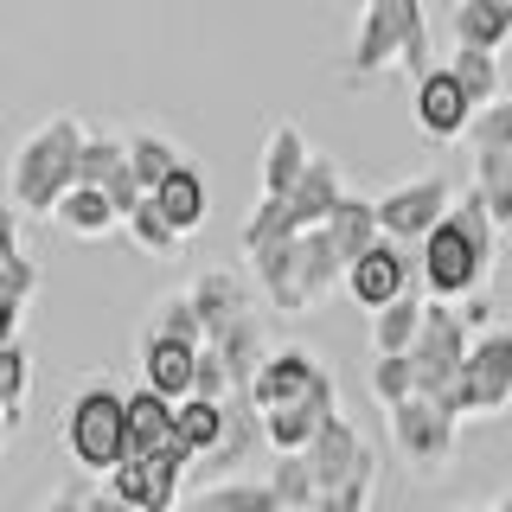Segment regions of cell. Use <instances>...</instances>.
<instances>
[{
  "instance_id": "6da1fadb",
  "label": "cell",
  "mask_w": 512,
  "mask_h": 512,
  "mask_svg": "<svg viewBox=\"0 0 512 512\" xmlns=\"http://www.w3.org/2000/svg\"><path fill=\"white\" fill-rule=\"evenodd\" d=\"M493 250H500V224H493L487 199L468 186L455 212H448L436 231L416 244V269H423L429 301L461 308L468 295H480V288H487V276H493Z\"/></svg>"
},
{
  "instance_id": "7a4b0ae2",
  "label": "cell",
  "mask_w": 512,
  "mask_h": 512,
  "mask_svg": "<svg viewBox=\"0 0 512 512\" xmlns=\"http://www.w3.org/2000/svg\"><path fill=\"white\" fill-rule=\"evenodd\" d=\"M84 148H90V128L71 109H58L52 122L32 128L20 141V154H13V167H7L13 218H52L64 205V192L84 186Z\"/></svg>"
},
{
  "instance_id": "3957f363",
  "label": "cell",
  "mask_w": 512,
  "mask_h": 512,
  "mask_svg": "<svg viewBox=\"0 0 512 512\" xmlns=\"http://www.w3.org/2000/svg\"><path fill=\"white\" fill-rule=\"evenodd\" d=\"M391 64L410 77V84H423V77L436 71L423 0H365L340 84H346V90H352V84H372V77H378V71H391Z\"/></svg>"
},
{
  "instance_id": "277c9868",
  "label": "cell",
  "mask_w": 512,
  "mask_h": 512,
  "mask_svg": "<svg viewBox=\"0 0 512 512\" xmlns=\"http://www.w3.org/2000/svg\"><path fill=\"white\" fill-rule=\"evenodd\" d=\"M64 442H71V461L96 480H109L128 461V397L116 384H84L64 410Z\"/></svg>"
},
{
  "instance_id": "5b68a950",
  "label": "cell",
  "mask_w": 512,
  "mask_h": 512,
  "mask_svg": "<svg viewBox=\"0 0 512 512\" xmlns=\"http://www.w3.org/2000/svg\"><path fill=\"white\" fill-rule=\"evenodd\" d=\"M468 352H474V333H468V320H461V308L429 301V320H423V333H416V346H410L416 397L448 404V397H455V384H461V372H468Z\"/></svg>"
},
{
  "instance_id": "8992f818",
  "label": "cell",
  "mask_w": 512,
  "mask_h": 512,
  "mask_svg": "<svg viewBox=\"0 0 512 512\" xmlns=\"http://www.w3.org/2000/svg\"><path fill=\"white\" fill-rule=\"evenodd\" d=\"M455 423H480V416H500L512 410V327L500 320V327L474 333V352H468V372H461L455 397L442 404Z\"/></svg>"
},
{
  "instance_id": "52a82bcc",
  "label": "cell",
  "mask_w": 512,
  "mask_h": 512,
  "mask_svg": "<svg viewBox=\"0 0 512 512\" xmlns=\"http://www.w3.org/2000/svg\"><path fill=\"white\" fill-rule=\"evenodd\" d=\"M391 416V448L410 461L416 480H436L448 461H455V416H448L442 404H429V397H410V404L384 410Z\"/></svg>"
},
{
  "instance_id": "ba28073f",
  "label": "cell",
  "mask_w": 512,
  "mask_h": 512,
  "mask_svg": "<svg viewBox=\"0 0 512 512\" xmlns=\"http://www.w3.org/2000/svg\"><path fill=\"white\" fill-rule=\"evenodd\" d=\"M455 180H442V173H423V180H404L397 192H384L378 199V218H384V237H391V244H423L429 231H436V224L455 212Z\"/></svg>"
},
{
  "instance_id": "9c48e42d",
  "label": "cell",
  "mask_w": 512,
  "mask_h": 512,
  "mask_svg": "<svg viewBox=\"0 0 512 512\" xmlns=\"http://www.w3.org/2000/svg\"><path fill=\"white\" fill-rule=\"evenodd\" d=\"M256 448H269L263 404H256L250 391H231V397H224V442L205 461H192V480H199V487H212V480H237L256 461Z\"/></svg>"
},
{
  "instance_id": "30bf717a",
  "label": "cell",
  "mask_w": 512,
  "mask_h": 512,
  "mask_svg": "<svg viewBox=\"0 0 512 512\" xmlns=\"http://www.w3.org/2000/svg\"><path fill=\"white\" fill-rule=\"evenodd\" d=\"M340 416V384H333V372L314 384V391H301V397H288V404L276 410H263V423H269V455H308L314 436Z\"/></svg>"
},
{
  "instance_id": "8fae6325",
  "label": "cell",
  "mask_w": 512,
  "mask_h": 512,
  "mask_svg": "<svg viewBox=\"0 0 512 512\" xmlns=\"http://www.w3.org/2000/svg\"><path fill=\"white\" fill-rule=\"evenodd\" d=\"M410 116H416V128H423V141H468L480 109H474V96L455 84V71L436 64V71L410 90Z\"/></svg>"
},
{
  "instance_id": "7c38bea8",
  "label": "cell",
  "mask_w": 512,
  "mask_h": 512,
  "mask_svg": "<svg viewBox=\"0 0 512 512\" xmlns=\"http://www.w3.org/2000/svg\"><path fill=\"white\" fill-rule=\"evenodd\" d=\"M199 359H205V346H192V340H167V333H148V327H141V340H135L141 384L160 391V397H173V404L199 397Z\"/></svg>"
},
{
  "instance_id": "4fadbf2b",
  "label": "cell",
  "mask_w": 512,
  "mask_h": 512,
  "mask_svg": "<svg viewBox=\"0 0 512 512\" xmlns=\"http://www.w3.org/2000/svg\"><path fill=\"white\" fill-rule=\"evenodd\" d=\"M256 295H263V288H256L250 269H231V263L205 269V276L192 282V301H199V320H205V346L224 340L237 320H250L256 314Z\"/></svg>"
},
{
  "instance_id": "5bb4252c",
  "label": "cell",
  "mask_w": 512,
  "mask_h": 512,
  "mask_svg": "<svg viewBox=\"0 0 512 512\" xmlns=\"http://www.w3.org/2000/svg\"><path fill=\"white\" fill-rule=\"evenodd\" d=\"M346 295L359 301L365 314H384L391 301H404L410 295V250L391 244V237H384L378 250H365L359 263L346 269Z\"/></svg>"
},
{
  "instance_id": "9a60e30c",
  "label": "cell",
  "mask_w": 512,
  "mask_h": 512,
  "mask_svg": "<svg viewBox=\"0 0 512 512\" xmlns=\"http://www.w3.org/2000/svg\"><path fill=\"white\" fill-rule=\"evenodd\" d=\"M308 461H314V480H320V493L346 487V480H365V474H378V455H372V442H365V436H359V423H346V416H333V423L314 436Z\"/></svg>"
},
{
  "instance_id": "2e32d148",
  "label": "cell",
  "mask_w": 512,
  "mask_h": 512,
  "mask_svg": "<svg viewBox=\"0 0 512 512\" xmlns=\"http://www.w3.org/2000/svg\"><path fill=\"white\" fill-rule=\"evenodd\" d=\"M186 468H173V461H148V455H128L116 474H109V493H116L122 506L135 512H180V487H186Z\"/></svg>"
},
{
  "instance_id": "e0dca14e",
  "label": "cell",
  "mask_w": 512,
  "mask_h": 512,
  "mask_svg": "<svg viewBox=\"0 0 512 512\" xmlns=\"http://www.w3.org/2000/svg\"><path fill=\"white\" fill-rule=\"evenodd\" d=\"M84 186L96 192H109L116 199V212L122 224L141 212V199H148V186H141V173H135V160H128V135H90V148H84Z\"/></svg>"
},
{
  "instance_id": "ac0fdd59",
  "label": "cell",
  "mask_w": 512,
  "mask_h": 512,
  "mask_svg": "<svg viewBox=\"0 0 512 512\" xmlns=\"http://www.w3.org/2000/svg\"><path fill=\"white\" fill-rule=\"evenodd\" d=\"M327 378V365L314 359L308 346H276L263 359V372H256V384H250V397L263 410H276V404H288V397H301V391H314V384Z\"/></svg>"
},
{
  "instance_id": "d6986e66",
  "label": "cell",
  "mask_w": 512,
  "mask_h": 512,
  "mask_svg": "<svg viewBox=\"0 0 512 512\" xmlns=\"http://www.w3.org/2000/svg\"><path fill=\"white\" fill-rule=\"evenodd\" d=\"M148 199L160 205V218H167L180 237L205 231V218H212V186H205V167H199V160H186L180 173H167V180H160Z\"/></svg>"
},
{
  "instance_id": "ffe728a7",
  "label": "cell",
  "mask_w": 512,
  "mask_h": 512,
  "mask_svg": "<svg viewBox=\"0 0 512 512\" xmlns=\"http://www.w3.org/2000/svg\"><path fill=\"white\" fill-rule=\"evenodd\" d=\"M308 167H314L308 135H301V128H288V122H276V128H269V141H263V160H256V186H263L269 199H288Z\"/></svg>"
},
{
  "instance_id": "44dd1931",
  "label": "cell",
  "mask_w": 512,
  "mask_h": 512,
  "mask_svg": "<svg viewBox=\"0 0 512 512\" xmlns=\"http://www.w3.org/2000/svg\"><path fill=\"white\" fill-rule=\"evenodd\" d=\"M295 263H301V288H308V314L327 295H346V256H340L327 224H314V231L295 237Z\"/></svg>"
},
{
  "instance_id": "7402d4cb",
  "label": "cell",
  "mask_w": 512,
  "mask_h": 512,
  "mask_svg": "<svg viewBox=\"0 0 512 512\" xmlns=\"http://www.w3.org/2000/svg\"><path fill=\"white\" fill-rule=\"evenodd\" d=\"M39 288V263L26 256L20 244V218L7 224V263H0V346L20 340V320H26V301Z\"/></svg>"
},
{
  "instance_id": "603a6c76",
  "label": "cell",
  "mask_w": 512,
  "mask_h": 512,
  "mask_svg": "<svg viewBox=\"0 0 512 512\" xmlns=\"http://www.w3.org/2000/svg\"><path fill=\"white\" fill-rule=\"evenodd\" d=\"M340 199H346L340 160L314 154V167L301 173V186H295V192H288V212H295V224H301V231H314V224H327L333 212H340Z\"/></svg>"
},
{
  "instance_id": "cb8c5ba5",
  "label": "cell",
  "mask_w": 512,
  "mask_h": 512,
  "mask_svg": "<svg viewBox=\"0 0 512 512\" xmlns=\"http://www.w3.org/2000/svg\"><path fill=\"white\" fill-rule=\"evenodd\" d=\"M52 224H58L64 237H77V244H103L109 231H122V212H116V199H109V192L77 186V192H64V205L52 212Z\"/></svg>"
},
{
  "instance_id": "d4e9b609",
  "label": "cell",
  "mask_w": 512,
  "mask_h": 512,
  "mask_svg": "<svg viewBox=\"0 0 512 512\" xmlns=\"http://www.w3.org/2000/svg\"><path fill=\"white\" fill-rule=\"evenodd\" d=\"M250 276H256V288H263V301L276 314H308V288H301L295 244H276V250L250 256Z\"/></svg>"
},
{
  "instance_id": "484cf974",
  "label": "cell",
  "mask_w": 512,
  "mask_h": 512,
  "mask_svg": "<svg viewBox=\"0 0 512 512\" xmlns=\"http://www.w3.org/2000/svg\"><path fill=\"white\" fill-rule=\"evenodd\" d=\"M455 45L500 58L512 45V0H455Z\"/></svg>"
},
{
  "instance_id": "4316f807",
  "label": "cell",
  "mask_w": 512,
  "mask_h": 512,
  "mask_svg": "<svg viewBox=\"0 0 512 512\" xmlns=\"http://www.w3.org/2000/svg\"><path fill=\"white\" fill-rule=\"evenodd\" d=\"M327 231H333V244H340L346 269H352V263H359L365 250H378V244H384V218H378V199H359V192H346V199H340V212L327 218Z\"/></svg>"
},
{
  "instance_id": "83f0119b",
  "label": "cell",
  "mask_w": 512,
  "mask_h": 512,
  "mask_svg": "<svg viewBox=\"0 0 512 512\" xmlns=\"http://www.w3.org/2000/svg\"><path fill=\"white\" fill-rule=\"evenodd\" d=\"M212 346H218V359L231 365V384H237V391H250V384H256V372H263V359L276 352L256 314H250V320H237V327L224 333V340H212Z\"/></svg>"
},
{
  "instance_id": "f1b7e54d",
  "label": "cell",
  "mask_w": 512,
  "mask_h": 512,
  "mask_svg": "<svg viewBox=\"0 0 512 512\" xmlns=\"http://www.w3.org/2000/svg\"><path fill=\"white\" fill-rule=\"evenodd\" d=\"M295 237H301V224H295V212H288V199H269V192H256L244 231H237L244 256H263V250H276V244H295Z\"/></svg>"
},
{
  "instance_id": "f546056e",
  "label": "cell",
  "mask_w": 512,
  "mask_h": 512,
  "mask_svg": "<svg viewBox=\"0 0 512 512\" xmlns=\"http://www.w3.org/2000/svg\"><path fill=\"white\" fill-rule=\"evenodd\" d=\"M423 320H429V301L410 295L404 301H391L384 314H372V346H378V359H391V352H410L416 346V333H423Z\"/></svg>"
},
{
  "instance_id": "4dcf8cb0",
  "label": "cell",
  "mask_w": 512,
  "mask_h": 512,
  "mask_svg": "<svg viewBox=\"0 0 512 512\" xmlns=\"http://www.w3.org/2000/svg\"><path fill=\"white\" fill-rule=\"evenodd\" d=\"M448 71H455V84L474 96V109H493L506 96V77H500V58L493 52H474V45H455V52L442 58Z\"/></svg>"
},
{
  "instance_id": "1f68e13d",
  "label": "cell",
  "mask_w": 512,
  "mask_h": 512,
  "mask_svg": "<svg viewBox=\"0 0 512 512\" xmlns=\"http://www.w3.org/2000/svg\"><path fill=\"white\" fill-rule=\"evenodd\" d=\"M199 500L212 512H282L276 487H269V474H237V480H212V487H199Z\"/></svg>"
},
{
  "instance_id": "d6a6232c",
  "label": "cell",
  "mask_w": 512,
  "mask_h": 512,
  "mask_svg": "<svg viewBox=\"0 0 512 512\" xmlns=\"http://www.w3.org/2000/svg\"><path fill=\"white\" fill-rule=\"evenodd\" d=\"M128 160H135V173H141V186H160V180H167V173H180L186 167V148H180V141H167V135H154V128H135V135H128Z\"/></svg>"
},
{
  "instance_id": "836d02e7",
  "label": "cell",
  "mask_w": 512,
  "mask_h": 512,
  "mask_svg": "<svg viewBox=\"0 0 512 512\" xmlns=\"http://www.w3.org/2000/svg\"><path fill=\"white\" fill-rule=\"evenodd\" d=\"M468 186L487 199L500 237H512V154H474V180Z\"/></svg>"
},
{
  "instance_id": "e575fe53",
  "label": "cell",
  "mask_w": 512,
  "mask_h": 512,
  "mask_svg": "<svg viewBox=\"0 0 512 512\" xmlns=\"http://www.w3.org/2000/svg\"><path fill=\"white\" fill-rule=\"evenodd\" d=\"M141 327H148V333H167V340L205 346V320H199V301H192V288H173V295H160Z\"/></svg>"
},
{
  "instance_id": "d590c367",
  "label": "cell",
  "mask_w": 512,
  "mask_h": 512,
  "mask_svg": "<svg viewBox=\"0 0 512 512\" xmlns=\"http://www.w3.org/2000/svg\"><path fill=\"white\" fill-rule=\"evenodd\" d=\"M269 487H276L282 512H314V500H320V480H314L308 455H276L269 461Z\"/></svg>"
},
{
  "instance_id": "8d00e7d4",
  "label": "cell",
  "mask_w": 512,
  "mask_h": 512,
  "mask_svg": "<svg viewBox=\"0 0 512 512\" xmlns=\"http://www.w3.org/2000/svg\"><path fill=\"white\" fill-rule=\"evenodd\" d=\"M26 384H32V359H26V346L20 340H7L0 346V416H7V436L26 423Z\"/></svg>"
},
{
  "instance_id": "74e56055",
  "label": "cell",
  "mask_w": 512,
  "mask_h": 512,
  "mask_svg": "<svg viewBox=\"0 0 512 512\" xmlns=\"http://www.w3.org/2000/svg\"><path fill=\"white\" fill-rule=\"evenodd\" d=\"M180 442L192 448V461L212 455V448L224 442V404H212V397H186L180 404Z\"/></svg>"
},
{
  "instance_id": "f35d334b",
  "label": "cell",
  "mask_w": 512,
  "mask_h": 512,
  "mask_svg": "<svg viewBox=\"0 0 512 512\" xmlns=\"http://www.w3.org/2000/svg\"><path fill=\"white\" fill-rule=\"evenodd\" d=\"M122 231H128V244H135L141 256H180V244H186V237L173 231L167 218H160V205H154V199H141V212L128 218Z\"/></svg>"
},
{
  "instance_id": "ab89813d",
  "label": "cell",
  "mask_w": 512,
  "mask_h": 512,
  "mask_svg": "<svg viewBox=\"0 0 512 512\" xmlns=\"http://www.w3.org/2000/svg\"><path fill=\"white\" fill-rule=\"evenodd\" d=\"M372 397H378L384 410H397V404H410V397H416V365H410V352H391V359L372 365Z\"/></svg>"
},
{
  "instance_id": "60d3db41",
  "label": "cell",
  "mask_w": 512,
  "mask_h": 512,
  "mask_svg": "<svg viewBox=\"0 0 512 512\" xmlns=\"http://www.w3.org/2000/svg\"><path fill=\"white\" fill-rule=\"evenodd\" d=\"M468 148L474 154H512V96H500L493 109H480V116H474Z\"/></svg>"
},
{
  "instance_id": "b9f144b4",
  "label": "cell",
  "mask_w": 512,
  "mask_h": 512,
  "mask_svg": "<svg viewBox=\"0 0 512 512\" xmlns=\"http://www.w3.org/2000/svg\"><path fill=\"white\" fill-rule=\"evenodd\" d=\"M372 500H378V474H365V480H346V487L320 493L314 512H372Z\"/></svg>"
},
{
  "instance_id": "7bdbcfd3",
  "label": "cell",
  "mask_w": 512,
  "mask_h": 512,
  "mask_svg": "<svg viewBox=\"0 0 512 512\" xmlns=\"http://www.w3.org/2000/svg\"><path fill=\"white\" fill-rule=\"evenodd\" d=\"M90 493H96V474L71 480V487H58L52 500H39V512H90Z\"/></svg>"
},
{
  "instance_id": "ee69618b",
  "label": "cell",
  "mask_w": 512,
  "mask_h": 512,
  "mask_svg": "<svg viewBox=\"0 0 512 512\" xmlns=\"http://www.w3.org/2000/svg\"><path fill=\"white\" fill-rule=\"evenodd\" d=\"M461 320H468V333H487V327H500V320H493V295H487V288L461 301Z\"/></svg>"
},
{
  "instance_id": "f6af8a7d",
  "label": "cell",
  "mask_w": 512,
  "mask_h": 512,
  "mask_svg": "<svg viewBox=\"0 0 512 512\" xmlns=\"http://www.w3.org/2000/svg\"><path fill=\"white\" fill-rule=\"evenodd\" d=\"M487 512H512V487H506V493H500V500H493Z\"/></svg>"
},
{
  "instance_id": "bcb514c9",
  "label": "cell",
  "mask_w": 512,
  "mask_h": 512,
  "mask_svg": "<svg viewBox=\"0 0 512 512\" xmlns=\"http://www.w3.org/2000/svg\"><path fill=\"white\" fill-rule=\"evenodd\" d=\"M180 512H212V506H205V500H199V493H192V500H186Z\"/></svg>"
},
{
  "instance_id": "7dc6e473",
  "label": "cell",
  "mask_w": 512,
  "mask_h": 512,
  "mask_svg": "<svg viewBox=\"0 0 512 512\" xmlns=\"http://www.w3.org/2000/svg\"><path fill=\"white\" fill-rule=\"evenodd\" d=\"M340 7H346V13H352V20H359V13H365V0H340Z\"/></svg>"
}]
</instances>
